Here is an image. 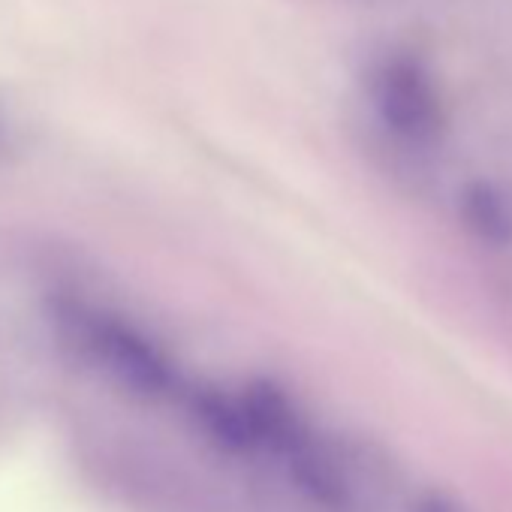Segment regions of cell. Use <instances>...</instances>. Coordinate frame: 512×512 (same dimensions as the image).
Listing matches in <instances>:
<instances>
[{
  "mask_svg": "<svg viewBox=\"0 0 512 512\" xmlns=\"http://www.w3.org/2000/svg\"><path fill=\"white\" fill-rule=\"evenodd\" d=\"M61 326L88 365L115 386L139 398H160L175 386V368L166 353L121 317L76 305L61 311Z\"/></svg>",
  "mask_w": 512,
  "mask_h": 512,
  "instance_id": "1",
  "label": "cell"
},
{
  "mask_svg": "<svg viewBox=\"0 0 512 512\" xmlns=\"http://www.w3.org/2000/svg\"><path fill=\"white\" fill-rule=\"evenodd\" d=\"M413 512H464L455 500H449L446 494H428L416 503Z\"/></svg>",
  "mask_w": 512,
  "mask_h": 512,
  "instance_id": "4",
  "label": "cell"
},
{
  "mask_svg": "<svg viewBox=\"0 0 512 512\" xmlns=\"http://www.w3.org/2000/svg\"><path fill=\"white\" fill-rule=\"evenodd\" d=\"M371 106L380 124L407 145H431L443 133L440 91L431 73L410 55H392L374 70Z\"/></svg>",
  "mask_w": 512,
  "mask_h": 512,
  "instance_id": "2",
  "label": "cell"
},
{
  "mask_svg": "<svg viewBox=\"0 0 512 512\" xmlns=\"http://www.w3.org/2000/svg\"><path fill=\"white\" fill-rule=\"evenodd\" d=\"M464 223L488 244L512 241V211L506 199L488 184H470L461 196Z\"/></svg>",
  "mask_w": 512,
  "mask_h": 512,
  "instance_id": "3",
  "label": "cell"
}]
</instances>
